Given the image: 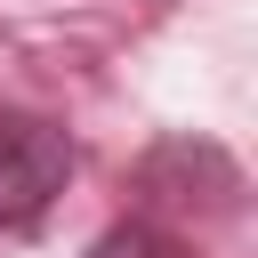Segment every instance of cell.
I'll return each mask as SVG.
<instances>
[{
  "label": "cell",
  "mask_w": 258,
  "mask_h": 258,
  "mask_svg": "<svg viewBox=\"0 0 258 258\" xmlns=\"http://www.w3.org/2000/svg\"><path fill=\"white\" fill-rule=\"evenodd\" d=\"M64 177H73V137L40 113H0V226L8 234L40 226Z\"/></svg>",
  "instance_id": "cell-1"
},
{
  "label": "cell",
  "mask_w": 258,
  "mask_h": 258,
  "mask_svg": "<svg viewBox=\"0 0 258 258\" xmlns=\"http://www.w3.org/2000/svg\"><path fill=\"white\" fill-rule=\"evenodd\" d=\"M89 258H194V250L169 226H153V218H121V226H105L89 242Z\"/></svg>",
  "instance_id": "cell-2"
}]
</instances>
